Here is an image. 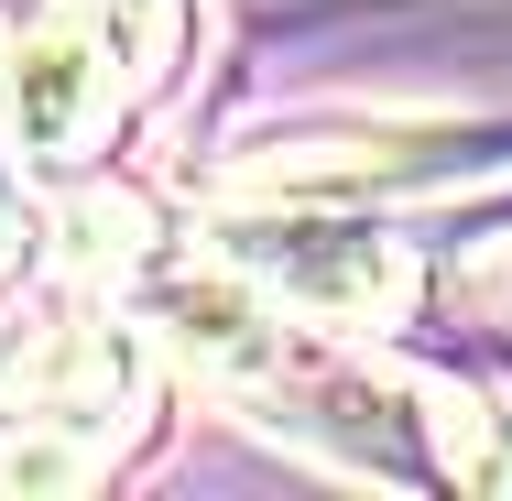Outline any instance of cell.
<instances>
[{
	"label": "cell",
	"instance_id": "3957f363",
	"mask_svg": "<svg viewBox=\"0 0 512 501\" xmlns=\"http://www.w3.org/2000/svg\"><path fill=\"white\" fill-rule=\"evenodd\" d=\"M131 99H142V77L99 11H33L0 55V142L33 175H88L120 142Z\"/></svg>",
	"mask_w": 512,
	"mask_h": 501
},
{
	"label": "cell",
	"instance_id": "5b68a950",
	"mask_svg": "<svg viewBox=\"0 0 512 501\" xmlns=\"http://www.w3.org/2000/svg\"><path fill=\"white\" fill-rule=\"evenodd\" d=\"M22 175H33V164L0 142V284H11V273L44 251V218H33V186H22Z\"/></svg>",
	"mask_w": 512,
	"mask_h": 501
},
{
	"label": "cell",
	"instance_id": "6da1fadb",
	"mask_svg": "<svg viewBox=\"0 0 512 501\" xmlns=\"http://www.w3.org/2000/svg\"><path fill=\"white\" fill-rule=\"evenodd\" d=\"M153 436V349L142 316H55L0 360V480L77 491Z\"/></svg>",
	"mask_w": 512,
	"mask_h": 501
},
{
	"label": "cell",
	"instance_id": "277c9868",
	"mask_svg": "<svg viewBox=\"0 0 512 501\" xmlns=\"http://www.w3.org/2000/svg\"><path fill=\"white\" fill-rule=\"evenodd\" d=\"M109 33H120V55H131V77L153 88L164 66H175V44H186V0H88Z\"/></svg>",
	"mask_w": 512,
	"mask_h": 501
},
{
	"label": "cell",
	"instance_id": "7a4b0ae2",
	"mask_svg": "<svg viewBox=\"0 0 512 501\" xmlns=\"http://www.w3.org/2000/svg\"><path fill=\"white\" fill-rule=\"evenodd\" d=\"M207 251H229L251 284L273 305H295L316 327H404L414 295H425V273H414V240L404 229H382V218H349V207L327 197H262V218H229Z\"/></svg>",
	"mask_w": 512,
	"mask_h": 501
}]
</instances>
